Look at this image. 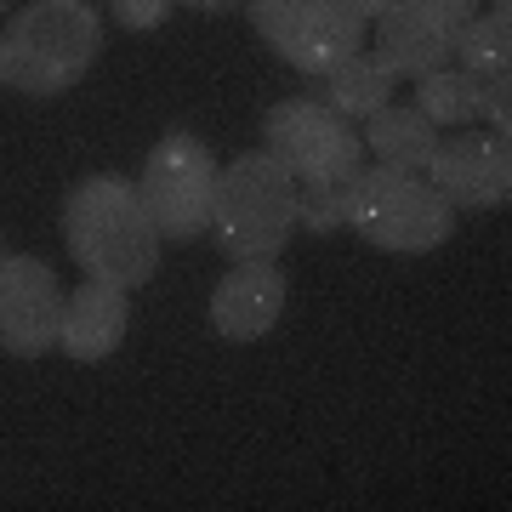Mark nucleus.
<instances>
[{
    "label": "nucleus",
    "instance_id": "12",
    "mask_svg": "<svg viewBox=\"0 0 512 512\" xmlns=\"http://www.w3.org/2000/svg\"><path fill=\"white\" fill-rule=\"evenodd\" d=\"M131 325V291L109 285V279H80L63 296V325H57V348L69 353L74 365H103Z\"/></svg>",
    "mask_w": 512,
    "mask_h": 512
},
{
    "label": "nucleus",
    "instance_id": "2",
    "mask_svg": "<svg viewBox=\"0 0 512 512\" xmlns=\"http://www.w3.org/2000/svg\"><path fill=\"white\" fill-rule=\"evenodd\" d=\"M103 57V18L92 0H29L0 35V74L23 97L74 92Z\"/></svg>",
    "mask_w": 512,
    "mask_h": 512
},
{
    "label": "nucleus",
    "instance_id": "19",
    "mask_svg": "<svg viewBox=\"0 0 512 512\" xmlns=\"http://www.w3.org/2000/svg\"><path fill=\"white\" fill-rule=\"evenodd\" d=\"M109 6H114V23H120V29L148 35V29H160V23L171 18V6H177V0H109Z\"/></svg>",
    "mask_w": 512,
    "mask_h": 512
},
{
    "label": "nucleus",
    "instance_id": "8",
    "mask_svg": "<svg viewBox=\"0 0 512 512\" xmlns=\"http://www.w3.org/2000/svg\"><path fill=\"white\" fill-rule=\"evenodd\" d=\"M478 12V0H393L376 18V57L399 80H421L450 63L461 23Z\"/></svg>",
    "mask_w": 512,
    "mask_h": 512
},
{
    "label": "nucleus",
    "instance_id": "7",
    "mask_svg": "<svg viewBox=\"0 0 512 512\" xmlns=\"http://www.w3.org/2000/svg\"><path fill=\"white\" fill-rule=\"evenodd\" d=\"M262 148L274 154L296 183L319 177H353L365 165V137L353 120L325 109L319 97H285L262 114Z\"/></svg>",
    "mask_w": 512,
    "mask_h": 512
},
{
    "label": "nucleus",
    "instance_id": "3",
    "mask_svg": "<svg viewBox=\"0 0 512 512\" xmlns=\"http://www.w3.org/2000/svg\"><path fill=\"white\" fill-rule=\"evenodd\" d=\"M296 234V177L268 154L251 148L228 160L217 177V205H211V239L228 262L251 256H279Z\"/></svg>",
    "mask_w": 512,
    "mask_h": 512
},
{
    "label": "nucleus",
    "instance_id": "20",
    "mask_svg": "<svg viewBox=\"0 0 512 512\" xmlns=\"http://www.w3.org/2000/svg\"><path fill=\"white\" fill-rule=\"evenodd\" d=\"M348 6H353V12H359L365 23H376V18L387 12V6H393V0H348Z\"/></svg>",
    "mask_w": 512,
    "mask_h": 512
},
{
    "label": "nucleus",
    "instance_id": "13",
    "mask_svg": "<svg viewBox=\"0 0 512 512\" xmlns=\"http://www.w3.org/2000/svg\"><path fill=\"white\" fill-rule=\"evenodd\" d=\"M365 148L382 165H399V171H427L433 148H439V126L416 109V103H387L365 120Z\"/></svg>",
    "mask_w": 512,
    "mask_h": 512
},
{
    "label": "nucleus",
    "instance_id": "1",
    "mask_svg": "<svg viewBox=\"0 0 512 512\" xmlns=\"http://www.w3.org/2000/svg\"><path fill=\"white\" fill-rule=\"evenodd\" d=\"M63 245L80 262L86 279H109L120 291H143L160 274V245L137 183H126L120 171H92L69 183L63 194Z\"/></svg>",
    "mask_w": 512,
    "mask_h": 512
},
{
    "label": "nucleus",
    "instance_id": "16",
    "mask_svg": "<svg viewBox=\"0 0 512 512\" xmlns=\"http://www.w3.org/2000/svg\"><path fill=\"white\" fill-rule=\"evenodd\" d=\"M450 63L467 74H507L512 63V12H473V18L461 23L456 35V52H450Z\"/></svg>",
    "mask_w": 512,
    "mask_h": 512
},
{
    "label": "nucleus",
    "instance_id": "22",
    "mask_svg": "<svg viewBox=\"0 0 512 512\" xmlns=\"http://www.w3.org/2000/svg\"><path fill=\"white\" fill-rule=\"evenodd\" d=\"M490 12H512V0H490Z\"/></svg>",
    "mask_w": 512,
    "mask_h": 512
},
{
    "label": "nucleus",
    "instance_id": "23",
    "mask_svg": "<svg viewBox=\"0 0 512 512\" xmlns=\"http://www.w3.org/2000/svg\"><path fill=\"white\" fill-rule=\"evenodd\" d=\"M6 6H12V0H0V12H6Z\"/></svg>",
    "mask_w": 512,
    "mask_h": 512
},
{
    "label": "nucleus",
    "instance_id": "14",
    "mask_svg": "<svg viewBox=\"0 0 512 512\" xmlns=\"http://www.w3.org/2000/svg\"><path fill=\"white\" fill-rule=\"evenodd\" d=\"M399 86H404V80L387 69L376 52H353L342 69H330V74H325V92H319V103L359 126V120H370L376 109H387Z\"/></svg>",
    "mask_w": 512,
    "mask_h": 512
},
{
    "label": "nucleus",
    "instance_id": "9",
    "mask_svg": "<svg viewBox=\"0 0 512 512\" xmlns=\"http://www.w3.org/2000/svg\"><path fill=\"white\" fill-rule=\"evenodd\" d=\"M456 211H501L512 200V137L501 131H450L421 171Z\"/></svg>",
    "mask_w": 512,
    "mask_h": 512
},
{
    "label": "nucleus",
    "instance_id": "25",
    "mask_svg": "<svg viewBox=\"0 0 512 512\" xmlns=\"http://www.w3.org/2000/svg\"><path fill=\"white\" fill-rule=\"evenodd\" d=\"M0 86H6V74H0Z\"/></svg>",
    "mask_w": 512,
    "mask_h": 512
},
{
    "label": "nucleus",
    "instance_id": "21",
    "mask_svg": "<svg viewBox=\"0 0 512 512\" xmlns=\"http://www.w3.org/2000/svg\"><path fill=\"white\" fill-rule=\"evenodd\" d=\"M183 6H194V12H228V6H239V0H183Z\"/></svg>",
    "mask_w": 512,
    "mask_h": 512
},
{
    "label": "nucleus",
    "instance_id": "10",
    "mask_svg": "<svg viewBox=\"0 0 512 512\" xmlns=\"http://www.w3.org/2000/svg\"><path fill=\"white\" fill-rule=\"evenodd\" d=\"M63 325V285L40 256H0V348L12 359H46Z\"/></svg>",
    "mask_w": 512,
    "mask_h": 512
},
{
    "label": "nucleus",
    "instance_id": "17",
    "mask_svg": "<svg viewBox=\"0 0 512 512\" xmlns=\"http://www.w3.org/2000/svg\"><path fill=\"white\" fill-rule=\"evenodd\" d=\"M353 177H359V171H353ZM353 177H319V183H296V228H308V234H336V228H348Z\"/></svg>",
    "mask_w": 512,
    "mask_h": 512
},
{
    "label": "nucleus",
    "instance_id": "15",
    "mask_svg": "<svg viewBox=\"0 0 512 512\" xmlns=\"http://www.w3.org/2000/svg\"><path fill=\"white\" fill-rule=\"evenodd\" d=\"M416 109L433 120L439 131H461L478 120V74L444 63V69L421 74L416 80Z\"/></svg>",
    "mask_w": 512,
    "mask_h": 512
},
{
    "label": "nucleus",
    "instance_id": "5",
    "mask_svg": "<svg viewBox=\"0 0 512 512\" xmlns=\"http://www.w3.org/2000/svg\"><path fill=\"white\" fill-rule=\"evenodd\" d=\"M217 154L194 137V131L171 126L160 143L148 148L143 177H137V200H143L148 222L160 239H188L211 234V205H217Z\"/></svg>",
    "mask_w": 512,
    "mask_h": 512
},
{
    "label": "nucleus",
    "instance_id": "18",
    "mask_svg": "<svg viewBox=\"0 0 512 512\" xmlns=\"http://www.w3.org/2000/svg\"><path fill=\"white\" fill-rule=\"evenodd\" d=\"M478 120H490V131H501V137L512 131V74L478 80Z\"/></svg>",
    "mask_w": 512,
    "mask_h": 512
},
{
    "label": "nucleus",
    "instance_id": "6",
    "mask_svg": "<svg viewBox=\"0 0 512 512\" xmlns=\"http://www.w3.org/2000/svg\"><path fill=\"white\" fill-rule=\"evenodd\" d=\"M245 6L256 35L313 80L342 69L353 52H365V18L348 0H245Z\"/></svg>",
    "mask_w": 512,
    "mask_h": 512
},
{
    "label": "nucleus",
    "instance_id": "4",
    "mask_svg": "<svg viewBox=\"0 0 512 512\" xmlns=\"http://www.w3.org/2000/svg\"><path fill=\"white\" fill-rule=\"evenodd\" d=\"M348 228L376 251L393 256H427L456 234V205L421 171H399V165H359L353 177V205Z\"/></svg>",
    "mask_w": 512,
    "mask_h": 512
},
{
    "label": "nucleus",
    "instance_id": "11",
    "mask_svg": "<svg viewBox=\"0 0 512 512\" xmlns=\"http://www.w3.org/2000/svg\"><path fill=\"white\" fill-rule=\"evenodd\" d=\"M285 296H291V285H285L274 256L234 262L217 279V291H211V330H217L222 342H262L279 325Z\"/></svg>",
    "mask_w": 512,
    "mask_h": 512
},
{
    "label": "nucleus",
    "instance_id": "24",
    "mask_svg": "<svg viewBox=\"0 0 512 512\" xmlns=\"http://www.w3.org/2000/svg\"><path fill=\"white\" fill-rule=\"evenodd\" d=\"M0 256H6V239H0Z\"/></svg>",
    "mask_w": 512,
    "mask_h": 512
}]
</instances>
